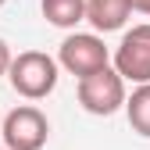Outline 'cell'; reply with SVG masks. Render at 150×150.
I'll return each mask as SVG.
<instances>
[{"mask_svg": "<svg viewBox=\"0 0 150 150\" xmlns=\"http://www.w3.org/2000/svg\"><path fill=\"white\" fill-rule=\"evenodd\" d=\"M7 82L18 97L25 100H43L54 93L57 86V61L43 50H22L11 57V68H7Z\"/></svg>", "mask_w": 150, "mask_h": 150, "instance_id": "1", "label": "cell"}, {"mask_svg": "<svg viewBox=\"0 0 150 150\" xmlns=\"http://www.w3.org/2000/svg\"><path fill=\"white\" fill-rule=\"evenodd\" d=\"M75 97H79L82 111L86 115H97V118H107V115H115V111L125 107V82H122V75L115 68H100V71H93L86 75V79H79V86H75Z\"/></svg>", "mask_w": 150, "mask_h": 150, "instance_id": "2", "label": "cell"}, {"mask_svg": "<svg viewBox=\"0 0 150 150\" xmlns=\"http://www.w3.org/2000/svg\"><path fill=\"white\" fill-rule=\"evenodd\" d=\"M107 64H111V50L104 47L97 32H71L64 36V43L57 50V68H64L75 79H86V75L100 71Z\"/></svg>", "mask_w": 150, "mask_h": 150, "instance_id": "3", "label": "cell"}, {"mask_svg": "<svg viewBox=\"0 0 150 150\" xmlns=\"http://www.w3.org/2000/svg\"><path fill=\"white\" fill-rule=\"evenodd\" d=\"M111 68L122 75V82H132V86L150 82V22L132 25L122 36V43L115 47V57H111Z\"/></svg>", "mask_w": 150, "mask_h": 150, "instance_id": "4", "label": "cell"}, {"mask_svg": "<svg viewBox=\"0 0 150 150\" xmlns=\"http://www.w3.org/2000/svg\"><path fill=\"white\" fill-rule=\"evenodd\" d=\"M0 139L7 150H43L50 139V122L40 107L22 104V107L7 111L4 125H0Z\"/></svg>", "mask_w": 150, "mask_h": 150, "instance_id": "5", "label": "cell"}, {"mask_svg": "<svg viewBox=\"0 0 150 150\" xmlns=\"http://www.w3.org/2000/svg\"><path fill=\"white\" fill-rule=\"evenodd\" d=\"M132 18L129 0H86V22L97 32H118Z\"/></svg>", "mask_w": 150, "mask_h": 150, "instance_id": "6", "label": "cell"}, {"mask_svg": "<svg viewBox=\"0 0 150 150\" xmlns=\"http://www.w3.org/2000/svg\"><path fill=\"white\" fill-rule=\"evenodd\" d=\"M40 11L54 29H75L86 22V0H40Z\"/></svg>", "mask_w": 150, "mask_h": 150, "instance_id": "7", "label": "cell"}, {"mask_svg": "<svg viewBox=\"0 0 150 150\" xmlns=\"http://www.w3.org/2000/svg\"><path fill=\"white\" fill-rule=\"evenodd\" d=\"M125 118H129V125H132L136 136L150 139V82L146 86H136L125 97Z\"/></svg>", "mask_w": 150, "mask_h": 150, "instance_id": "8", "label": "cell"}, {"mask_svg": "<svg viewBox=\"0 0 150 150\" xmlns=\"http://www.w3.org/2000/svg\"><path fill=\"white\" fill-rule=\"evenodd\" d=\"M11 57H14V54H11V47H7V40H4V36H0V75H7Z\"/></svg>", "mask_w": 150, "mask_h": 150, "instance_id": "9", "label": "cell"}, {"mask_svg": "<svg viewBox=\"0 0 150 150\" xmlns=\"http://www.w3.org/2000/svg\"><path fill=\"white\" fill-rule=\"evenodd\" d=\"M129 7H132V11H139V14H146V18H150V0H129Z\"/></svg>", "mask_w": 150, "mask_h": 150, "instance_id": "10", "label": "cell"}, {"mask_svg": "<svg viewBox=\"0 0 150 150\" xmlns=\"http://www.w3.org/2000/svg\"><path fill=\"white\" fill-rule=\"evenodd\" d=\"M4 4H7V0H0V7H4Z\"/></svg>", "mask_w": 150, "mask_h": 150, "instance_id": "11", "label": "cell"}, {"mask_svg": "<svg viewBox=\"0 0 150 150\" xmlns=\"http://www.w3.org/2000/svg\"><path fill=\"white\" fill-rule=\"evenodd\" d=\"M0 150H7V146H0Z\"/></svg>", "mask_w": 150, "mask_h": 150, "instance_id": "12", "label": "cell"}]
</instances>
